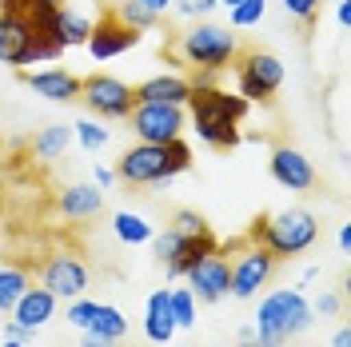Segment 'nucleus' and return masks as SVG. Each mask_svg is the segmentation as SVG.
Wrapping results in <instances>:
<instances>
[{
    "mask_svg": "<svg viewBox=\"0 0 351 347\" xmlns=\"http://www.w3.org/2000/svg\"><path fill=\"white\" fill-rule=\"evenodd\" d=\"M112 12L128 24V28H136V32H152V28H160V16H152L140 0H120V4H112Z\"/></svg>",
    "mask_w": 351,
    "mask_h": 347,
    "instance_id": "26",
    "label": "nucleus"
},
{
    "mask_svg": "<svg viewBox=\"0 0 351 347\" xmlns=\"http://www.w3.org/2000/svg\"><path fill=\"white\" fill-rule=\"evenodd\" d=\"M24 267L56 300H76V296H84V287H88V263L72 248H48V252H40V260H28Z\"/></svg>",
    "mask_w": 351,
    "mask_h": 347,
    "instance_id": "8",
    "label": "nucleus"
},
{
    "mask_svg": "<svg viewBox=\"0 0 351 347\" xmlns=\"http://www.w3.org/2000/svg\"><path fill=\"white\" fill-rule=\"evenodd\" d=\"M176 8H180L184 16H208V12L216 8V0H176Z\"/></svg>",
    "mask_w": 351,
    "mask_h": 347,
    "instance_id": "33",
    "label": "nucleus"
},
{
    "mask_svg": "<svg viewBox=\"0 0 351 347\" xmlns=\"http://www.w3.org/2000/svg\"><path fill=\"white\" fill-rule=\"evenodd\" d=\"M80 104L96 112L100 120H128V112L136 108V92L108 72H92V76H80Z\"/></svg>",
    "mask_w": 351,
    "mask_h": 347,
    "instance_id": "10",
    "label": "nucleus"
},
{
    "mask_svg": "<svg viewBox=\"0 0 351 347\" xmlns=\"http://www.w3.org/2000/svg\"><path fill=\"white\" fill-rule=\"evenodd\" d=\"M132 120V132H136V140L140 144H168V140H180V132H184V108L180 104H136L128 112Z\"/></svg>",
    "mask_w": 351,
    "mask_h": 347,
    "instance_id": "12",
    "label": "nucleus"
},
{
    "mask_svg": "<svg viewBox=\"0 0 351 347\" xmlns=\"http://www.w3.org/2000/svg\"><path fill=\"white\" fill-rule=\"evenodd\" d=\"M156 248V260L168 267V276L172 280H180L192 263L199 260V256H208V252H216L219 239L212 236V232H204V236H180V232H172V228H164L160 236L148 239Z\"/></svg>",
    "mask_w": 351,
    "mask_h": 347,
    "instance_id": "11",
    "label": "nucleus"
},
{
    "mask_svg": "<svg viewBox=\"0 0 351 347\" xmlns=\"http://www.w3.org/2000/svg\"><path fill=\"white\" fill-rule=\"evenodd\" d=\"M96 4H108V0H96Z\"/></svg>",
    "mask_w": 351,
    "mask_h": 347,
    "instance_id": "46",
    "label": "nucleus"
},
{
    "mask_svg": "<svg viewBox=\"0 0 351 347\" xmlns=\"http://www.w3.org/2000/svg\"><path fill=\"white\" fill-rule=\"evenodd\" d=\"M112 228H116V236L124 239V243H148V239L156 236L152 224L144 216H136V212H116V216H112Z\"/></svg>",
    "mask_w": 351,
    "mask_h": 347,
    "instance_id": "25",
    "label": "nucleus"
},
{
    "mask_svg": "<svg viewBox=\"0 0 351 347\" xmlns=\"http://www.w3.org/2000/svg\"><path fill=\"white\" fill-rule=\"evenodd\" d=\"M267 168H271V180L287 188V192H315L319 188V176H315V164L307 160L300 148H271V160H267Z\"/></svg>",
    "mask_w": 351,
    "mask_h": 347,
    "instance_id": "14",
    "label": "nucleus"
},
{
    "mask_svg": "<svg viewBox=\"0 0 351 347\" xmlns=\"http://www.w3.org/2000/svg\"><path fill=\"white\" fill-rule=\"evenodd\" d=\"M68 144H72V124H48V128L36 132L32 152L40 156V160H56V156L68 152Z\"/></svg>",
    "mask_w": 351,
    "mask_h": 347,
    "instance_id": "23",
    "label": "nucleus"
},
{
    "mask_svg": "<svg viewBox=\"0 0 351 347\" xmlns=\"http://www.w3.org/2000/svg\"><path fill=\"white\" fill-rule=\"evenodd\" d=\"M339 307H343V296H339V291H324V296L315 300V311H319V315H335Z\"/></svg>",
    "mask_w": 351,
    "mask_h": 347,
    "instance_id": "34",
    "label": "nucleus"
},
{
    "mask_svg": "<svg viewBox=\"0 0 351 347\" xmlns=\"http://www.w3.org/2000/svg\"><path fill=\"white\" fill-rule=\"evenodd\" d=\"M92 315H96V304H92V300H80V296H76V300H72V307H68V324L84 331V327L92 324Z\"/></svg>",
    "mask_w": 351,
    "mask_h": 347,
    "instance_id": "31",
    "label": "nucleus"
},
{
    "mask_svg": "<svg viewBox=\"0 0 351 347\" xmlns=\"http://www.w3.org/2000/svg\"><path fill=\"white\" fill-rule=\"evenodd\" d=\"M319 4H324V0H284V8L295 16V21H304V24H315Z\"/></svg>",
    "mask_w": 351,
    "mask_h": 347,
    "instance_id": "32",
    "label": "nucleus"
},
{
    "mask_svg": "<svg viewBox=\"0 0 351 347\" xmlns=\"http://www.w3.org/2000/svg\"><path fill=\"white\" fill-rule=\"evenodd\" d=\"M331 347H351V331L348 327H339V331H335V344Z\"/></svg>",
    "mask_w": 351,
    "mask_h": 347,
    "instance_id": "40",
    "label": "nucleus"
},
{
    "mask_svg": "<svg viewBox=\"0 0 351 347\" xmlns=\"http://www.w3.org/2000/svg\"><path fill=\"white\" fill-rule=\"evenodd\" d=\"M232 68H236V84H240V96L247 104H271L284 84V60L271 52H260V48L236 52Z\"/></svg>",
    "mask_w": 351,
    "mask_h": 347,
    "instance_id": "9",
    "label": "nucleus"
},
{
    "mask_svg": "<svg viewBox=\"0 0 351 347\" xmlns=\"http://www.w3.org/2000/svg\"><path fill=\"white\" fill-rule=\"evenodd\" d=\"M339 248H343V252L351 248V228H339Z\"/></svg>",
    "mask_w": 351,
    "mask_h": 347,
    "instance_id": "42",
    "label": "nucleus"
},
{
    "mask_svg": "<svg viewBox=\"0 0 351 347\" xmlns=\"http://www.w3.org/2000/svg\"><path fill=\"white\" fill-rule=\"evenodd\" d=\"M16 76H21L36 96L52 100V104H72V100H80V76H72L68 68H40V72L21 68Z\"/></svg>",
    "mask_w": 351,
    "mask_h": 347,
    "instance_id": "16",
    "label": "nucleus"
},
{
    "mask_svg": "<svg viewBox=\"0 0 351 347\" xmlns=\"http://www.w3.org/2000/svg\"><path fill=\"white\" fill-rule=\"evenodd\" d=\"M64 44L56 36V8H36L32 16L0 12V64L28 68V64H52L60 60Z\"/></svg>",
    "mask_w": 351,
    "mask_h": 347,
    "instance_id": "1",
    "label": "nucleus"
},
{
    "mask_svg": "<svg viewBox=\"0 0 351 347\" xmlns=\"http://www.w3.org/2000/svg\"><path fill=\"white\" fill-rule=\"evenodd\" d=\"M188 168H192V148L180 136V140H168V144L128 148L116 164V180H124V184H168Z\"/></svg>",
    "mask_w": 351,
    "mask_h": 347,
    "instance_id": "5",
    "label": "nucleus"
},
{
    "mask_svg": "<svg viewBox=\"0 0 351 347\" xmlns=\"http://www.w3.org/2000/svg\"><path fill=\"white\" fill-rule=\"evenodd\" d=\"M216 252L228 260V272H232L228 296H236V300H252L263 283L271 280V272L280 263L263 243H256V239H247V236L223 239V243H216Z\"/></svg>",
    "mask_w": 351,
    "mask_h": 347,
    "instance_id": "7",
    "label": "nucleus"
},
{
    "mask_svg": "<svg viewBox=\"0 0 351 347\" xmlns=\"http://www.w3.org/2000/svg\"><path fill=\"white\" fill-rule=\"evenodd\" d=\"M4 347H24V344H16V339H8V344H4Z\"/></svg>",
    "mask_w": 351,
    "mask_h": 347,
    "instance_id": "45",
    "label": "nucleus"
},
{
    "mask_svg": "<svg viewBox=\"0 0 351 347\" xmlns=\"http://www.w3.org/2000/svg\"><path fill=\"white\" fill-rule=\"evenodd\" d=\"M216 4H228V8H232V4H240V0H216Z\"/></svg>",
    "mask_w": 351,
    "mask_h": 347,
    "instance_id": "44",
    "label": "nucleus"
},
{
    "mask_svg": "<svg viewBox=\"0 0 351 347\" xmlns=\"http://www.w3.org/2000/svg\"><path fill=\"white\" fill-rule=\"evenodd\" d=\"M263 12H267V0H240L232 4V28H252L263 21Z\"/></svg>",
    "mask_w": 351,
    "mask_h": 347,
    "instance_id": "29",
    "label": "nucleus"
},
{
    "mask_svg": "<svg viewBox=\"0 0 351 347\" xmlns=\"http://www.w3.org/2000/svg\"><path fill=\"white\" fill-rule=\"evenodd\" d=\"M84 347H116V339H108V335H96V331H84Z\"/></svg>",
    "mask_w": 351,
    "mask_h": 347,
    "instance_id": "36",
    "label": "nucleus"
},
{
    "mask_svg": "<svg viewBox=\"0 0 351 347\" xmlns=\"http://www.w3.org/2000/svg\"><path fill=\"white\" fill-rule=\"evenodd\" d=\"M56 212L64 219H92L104 212V192L92 184H68L56 192Z\"/></svg>",
    "mask_w": 351,
    "mask_h": 347,
    "instance_id": "17",
    "label": "nucleus"
},
{
    "mask_svg": "<svg viewBox=\"0 0 351 347\" xmlns=\"http://www.w3.org/2000/svg\"><path fill=\"white\" fill-rule=\"evenodd\" d=\"M52 311H56V296H52L48 287H40V283H32L21 300H16V307H12L8 315H12L16 324H24L28 331H36V327H44L48 320H52Z\"/></svg>",
    "mask_w": 351,
    "mask_h": 347,
    "instance_id": "19",
    "label": "nucleus"
},
{
    "mask_svg": "<svg viewBox=\"0 0 351 347\" xmlns=\"http://www.w3.org/2000/svg\"><path fill=\"white\" fill-rule=\"evenodd\" d=\"M168 307H172V324L176 327H196V296L188 287H172L168 291Z\"/></svg>",
    "mask_w": 351,
    "mask_h": 347,
    "instance_id": "27",
    "label": "nucleus"
},
{
    "mask_svg": "<svg viewBox=\"0 0 351 347\" xmlns=\"http://www.w3.org/2000/svg\"><path fill=\"white\" fill-rule=\"evenodd\" d=\"M184 108L192 112V124H196V136L216 148V152H232L240 144V124L247 116V100L228 92L219 84H204V88H192L188 92V104Z\"/></svg>",
    "mask_w": 351,
    "mask_h": 347,
    "instance_id": "2",
    "label": "nucleus"
},
{
    "mask_svg": "<svg viewBox=\"0 0 351 347\" xmlns=\"http://www.w3.org/2000/svg\"><path fill=\"white\" fill-rule=\"evenodd\" d=\"M88 32H92V16H84V12H76V8H56V36H60V44L64 48H76V44L88 40Z\"/></svg>",
    "mask_w": 351,
    "mask_h": 347,
    "instance_id": "22",
    "label": "nucleus"
},
{
    "mask_svg": "<svg viewBox=\"0 0 351 347\" xmlns=\"http://www.w3.org/2000/svg\"><path fill=\"white\" fill-rule=\"evenodd\" d=\"M335 21L343 24V28L351 24V8H348V0H339V8H335Z\"/></svg>",
    "mask_w": 351,
    "mask_h": 347,
    "instance_id": "39",
    "label": "nucleus"
},
{
    "mask_svg": "<svg viewBox=\"0 0 351 347\" xmlns=\"http://www.w3.org/2000/svg\"><path fill=\"white\" fill-rule=\"evenodd\" d=\"M184 276H188V291L196 296L199 304H216V300L228 296V287H232V272H228V260L219 252L199 256Z\"/></svg>",
    "mask_w": 351,
    "mask_h": 347,
    "instance_id": "15",
    "label": "nucleus"
},
{
    "mask_svg": "<svg viewBox=\"0 0 351 347\" xmlns=\"http://www.w3.org/2000/svg\"><path fill=\"white\" fill-rule=\"evenodd\" d=\"M4 335H8V339H16V344H28L36 331H28V327L16 324V320H4Z\"/></svg>",
    "mask_w": 351,
    "mask_h": 347,
    "instance_id": "35",
    "label": "nucleus"
},
{
    "mask_svg": "<svg viewBox=\"0 0 351 347\" xmlns=\"http://www.w3.org/2000/svg\"><path fill=\"white\" fill-rule=\"evenodd\" d=\"M311 327V307H307L304 291H271L260 304L256 315V347H284L291 335H300Z\"/></svg>",
    "mask_w": 351,
    "mask_h": 347,
    "instance_id": "6",
    "label": "nucleus"
},
{
    "mask_svg": "<svg viewBox=\"0 0 351 347\" xmlns=\"http://www.w3.org/2000/svg\"><path fill=\"white\" fill-rule=\"evenodd\" d=\"M44 4H52V8H64L68 0H44Z\"/></svg>",
    "mask_w": 351,
    "mask_h": 347,
    "instance_id": "43",
    "label": "nucleus"
},
{
    "mask_svg": "<svg viewBox=\"0 0 351 347\" xmlns=\"http://www.w3.org/2000/svg\"><path fill=\"white\" fill-rule=\"evenodd\" d=\"M116 184V168H96V188H112Z\"/></svg>",
    "mask_w": 351,
    "mask_h": 347,
    "instance_id": "37",
    "label": "nucleus"
},
{
    "mask_svg": "<svg viewBox=\"0 0 351 347\" xmlns=\"http://www.w3.org/2000/svg\"><path fill=\"white\" fill-rule=\"evenodd\" d=\"M236 52H240V40H236V32H228V28H219L212 21H196L192 28H180L168 48H164V56L172 60L176 68H184V72H228L232 60H236Z\"/></svg>",
    "mask_w": 351,
    "mask_h": 347,
    "instance_id": "3",
    "label": "nucleus"
},
{
    "mask_svg": "<svg viewBox=\"0 0 351 347\" xmlns=\"http://www.w3.org/2000/svg\"><path fill=\"white\" fill-rule=\"evenodd\" d=\"M144 335H148L152 344H168V339L176 335L172 307H168V287L148 296V311H144Z\"/></svg>",
    "mask_w": 351,
    "mask_h": 347,
    "instance_id": "20",
    "label": "nucleus"
},
{
    "mask_svg": "<svg viewBox=\"0 0 351 347\" xmlns=\"http://www.w3.org/2000/svg\"><path fill=\"white\" fill-rule=\"evenodd\" d=\"M243 236L263 243L276 260H291V256H304L307 248L319 239V219L307 208H287L280 216H256Z\"/></svg>",
    "mask_w": 351,
    "mask_h": 347,
    "instance_id": "4",
    "label": "nucleus"
},
{
    "mask_svg": "<svg viewBox=\"0 0 351 347\" xmlns=\"http://www.w3.org/2000/svg\"><path fill=\"white\" fill-rule=\"evenodd\" d=\"M72 136L84 144L88 152H100V148L108 144V128H100L96 120H76V124H72Z\"/></svg>",
    "mask_w": 351,
    "mask_h": 347,
    "instance_id": "28",
    "label": "nucleus"
},
{
    "mask_svg": "<svg viewBox=\"0 0 351 347\" xmlns=\"http://www.w3.org/2000/svg\"><path fill=\"white\" fill-rule=\"evenodd\" d=\"M136 92V104H148V100H156V104H188V92H192V84H188V76H180V72H168V76H152V80H144V84L132 88Z\"/></svg>",
    "mask_w": 351,
    "mask_h": 347,
    "instance_id": "18",
    "label": "nucleus"
},
{
    "mask_svg": "<svg viewBox=\"0 0 351 347\" xmlns=\"http://www.w3.org/2000/svg\"><path fill=\"white\" fill-rule=\"evenodd\" d=\"M140 4H144V8H148L152 16H164V12L172 8V0H140Z\"/></svg>",
    "mask_w": 351,
    "mask_h": 347,
    "instance_id": "38",
    "label": "nucleus"
},
{
    "mask_svg": "<svg viewBox=\"0 0 351 347\" xmlns=\"http://www.w3.org/2000/svg\"><path fill=\"white\" fill-rule=\"evenodd\" d=\"M84 331H96V335H108V339H124L128 335V320H124V311L112 304H96V315H92V324Z\"/></svg>",
    "mask_w": 351,
    "mask_h": 347,
    "instance_id": "24",
    "label": "nucleus"
},
{
    "mask_svg": "<svg viewBox=\"0 0 351 347\" xmlns=\"http://www.w3.org/2000/svg\"><path fill=\"white\" fill-rule=\"evenodd\" d=\"M140 40H144V32L128 28V24L112 12V4H104V8H100V21H92V32H88L84 48L92 52V60H112V56L136 48Z\"/></svg>",
    "mask_w": 351,
    "mask_h": 347,
    "instance_id": "13",
    "label": "nucleus"
},
{
    "mask_svg": "<svg viewBox=\"0 0 351 347\" xmlns=\"http://www.w3.org/2000/svg\"><path fill=\"white\" fill-rule=\"evenodd\" d=\"M32 283H36V276H32L24 263H16V260L4 263V267H0V311L8 315V311L16 307V300H21Z\"/></svg>",
    "mask_w": 351,
    "mask_h": 347,
    "instance_id": "21",
    "label": "nucleus"
},
{
    "mask_svg": "<svg viewBox=\"0 0 351 347\" xmlns=\"http://www.w3.org/2000/svg\"><path fill=\"white\" fill-rule=\"evenodd\" d=\"M168 228L180 232V236H204V232H212V228H208V219L199 216V212H192V208H180Z\"/></svg>",
    "mask_w": 351,
    "mask_h": 347,
    "instance_id": "30",
    "label": "nucleus"
},
{
    "mask_svg": "<svg viewBox=\"0 0 351 347\" xmlns=\"http://www.w3.org/2000/svg\"><path fill=\"white\" fill-rule=\"evenodd\" d=\"M240 347H256V331H252V327H243L240 331Z\"/></svg>",
    "mask_w": 351,
    "mask_h": 347,
    "instance_id": "41",
    "label": "nucleus"
}]
</instances>
